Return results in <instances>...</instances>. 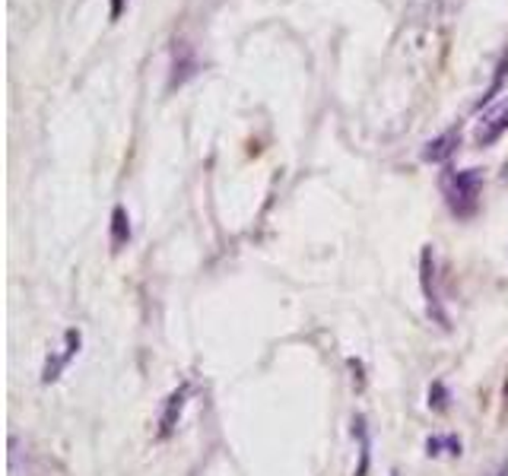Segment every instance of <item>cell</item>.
<instances>
[{
  "mask_svg": "<svg viewBox=\"0 0 508 476\" xmlns=\"http://www.w3.org/2000/svg\"><path fill=\"white\" fill-rule=\"evenodd\" d=\"M391 476H397V473H391Z\"/></svg>",
  "mask_w": 508,
  "mask_h": 476,
  "instance_id": "obj_10",
  "label": "cell"
},
{
  "mask_svg": "<svg viewBox=\"0 0 508 476\" xmlns=\"http://www.w3.org/2000/svg\"><path fill=\"white\" fill-rule=\"evenodd\" d=\"M77 346H80V334H77V330H70V334H67V350H64L61 356L55 359V362L45 365V381H55L57 378V371H61L64 362H67V359L77 353Z\"/></svg>",
  "mask_w": 508,
  "mask_h": 476,
  "instance_id": "obj_4",
  "label": "cell"
},
{
  "mask_svg": "<svg viewBox=\"0 0 508 476\" xmlns=\"http://www.w3.org/2000/svg\"><path fill=\"white\" fill-rule=\"evenodd\" d=\"M505 73H508V55L502 57V64H499V77L493 80V86H489V89H486V96H483V102H489V98H493L495 92L502 89V80H505Z\"/></svg>",
  "mask_w": 508,
  "mask_h": 476,
  "instance_id": "obj_8",
  "label": "cell"
},
{
  "mask_svg": "<svg viewBox=\"0 0 508 476\" xmlns=\"http://www.w3.org/2000/svg\"><path fill=\"white\" fill-rule=\"evenodd\" d=\"M10 476H29V463L22 467V445L16 435H10Z\"/></svg>",
  "mask_w": 508,
  "mask_h": 476,
  "instance_id": "obj_7",
  "label": "cell"
},
{
  "mask_svg": "<svg viewBox=\"0 0 508 476\" xmlns=\"http://www.w3.org/2000/svg\"><path fill=\"white\" fill-rule=\"evenodd\" d=\"M505 131H508V98H502L499 106H493L477 121V131H474L477 147H493Z\"/></svg>",
  "mask_w": 508,
  "mask_h": 476,
  "instance_id": "obj_2",
  "label": "cell"
},
{
  "mask_svg": "<svg viewBox=\"0 0 508 476\" xmlns=\"http://www.w3.org/2000/svg\"><path fill=\"white\" fill-rule=\"evenodd\" d=\"M442 194H445L448 210L458 219L474 217L483 194V172L480 168H464V172H448L442 175Z\"/></svg>",
  "mask_w": 508,
  "mask_h": 476,
  "instance_id": "obj_1",
  "label": "cell"
},
{
  "mask_svg": "<svg viewBox=\"0 0 508 476\" xmlns=\"http://www.w3.org/2000/svg\"><path fill=\"white\" fill-rule=\"evenodd\" d=\"M121 10H125V0H112V20H118Z\"/></svg>",
  "mask_w": 508,
  "mask_h": 476,
  "instance_id": "obj_9",
  "label": "cell"
},
{
  "mask_svg": "<svg viewBox=\"0 0 508 476\" xmlns=\"http://www.w3.org/2000/svg\"><path fill=\"white\" fill-rule=\"evenodd\" d=\"M185 397H188V387H181V391H175L172 397H168V410L166 416H162V435H168L175 429V420H178L181 410H185Z\"/></svg>",
  "mask_w": 508,
  "mask_h": 476,
  "instance_id": "obj_5",
  "label": "cell"
},
{
  "mask_svg": "<svg viewBox=\"0 0 508 476\" xmlns=\"http://www.w3.org/2000/svg\"><path fill=\"white\" fill-rule=\"evenodd\" d=\"M112 229H115V248H121L127 242V238H131V223H127V213H125V207H115V213H112Z\"/></svg>",
  "mask_w": 508,
  "mask_h": 476,
  "instance_id": "obj_6",
  "label": "cell"
},
{
  "mask_svg": "<svg viewBox=\"0 0 508 476\" xmlns=\"http://www.w3.org/2000/svg\"><path fill=\"white\" fill-rule=\"evenodd\" d=\"M458 143H461V131H458V127H452V131L439 133L435 140L426 143L423 159L426 162H445V159H452V153L458 149Z\"/></svg>",
  "mask_w": 508,
  "mask_h": 476,
  "instance_id": "obj_3",
  "label": "cell"
}]
</instances>
